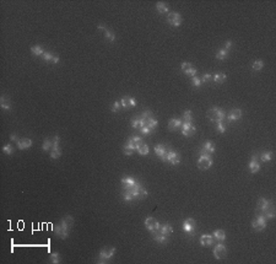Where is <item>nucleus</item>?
<instances>
[{
  "label": "nucleus",
  "instance_id": "nucleus-49",
  "mask_svg": "<svg viewBox=\"0 0 276 264\" xmlns=\"http://www.w3.org/2000/svg\"><path fill=\"white\" fill-rule=\"evenodd\" d=\"M120 107H122L120 102H119V101H116V102L112 104V108H111V109H112V112H114V113H116V112H118V111L120 109Z\"/></svg>",
  "mask_w": 276,
  "mask_h": 264
},
{
  "label": "nucleus",
  "instance_id": "nucleus-51",
  "mask_svg": "<svg viewBox=\"0 0 276 264\" xmlns=\"http://www.w3.org/2000/svg\"><path fill=\"white\" fill-rule=\"evenodd\" d=\"M231 47H232V42H231V41H227V42L225 43V48H223V49H226V50L228 52V50L231 49Z\"/></svg>",
  "mask_w": 276,
  "mask_h": 264
},
{
  "label": "nucleus",
  "instance_id": "nucleus-44",
  "mask_svg": "<svg viewBox=\"0 0 276 264\" xmlns=\"http://www.w3.org/2000/svg\"><path fill=\"white\" fill-rule=\"evenodd\" d=\"M3 152H5L6 155H13L14 154V147L11 144H6L5 146L3 147Z\"/></svg>",
  "mask_w": 276,
  "mask_h": 264
},
{
  "label": "nucleus",
  "instance_id": "nucleus-40",
  "mask_svg": "<svg viewBox=\"0 0 276 264\" xmlns=\"http://www.w3.org/2000/svg\"><path fill=\"white\" fill-rule=\"evenodd\" d=\"M122 195H123V198H124L125 202H133V200H135L134 195H133L131 192H129V191H123Z\"/></svg>",
  "mask_w": 276,
  "mask_h": 264
},
{
  "label": "nucleus",
  "instance_id": "nucleus-27",
  "mask_svg": "<svg viewBox=\"0 0 276 264\" xmlns=\"http://www.w3.org/2000/svg\"><path fill=\"white\" fill-rule=\"evenodd\" d=\"M136 181L131 177H124L122 178V184H123V189H128L129 187H131Z\"/></svg>",
  "mask_w": 276,
  "mask_h": 264
},
{
  "label": "nucleus",
  "instance_id": "nucleus-11",
  "mask_svg": "<svg viewBox=\"0 0 276 264\" xmlns=\"http://www.w3.org/2000/svg\"><path fill=\"white\" fill-rule=\"evenodd\" d=\"M167 21H168L169 25H172V26H174V27H178V26L182 25V16H180V14H178V13H168V15H167Z\"/></svg>",
  "mask_w": 276,
  "mask_h": 264
},
{
  "label": "nucleus",
  "instance_id": "nucleus-30",
  "mask_svg": "<svg viewBox=\"0 0 276 264\" xmlns=\"http://www.w3.org/2000/svg\"><path fill=\"white\" fill-rule=\"evenodd\" d=\"M226 80V75L223 73H216L212 76V81H215L216 84H222Z\"/></svg>",
  "mask_w": 276,
  "mask_h": 264
},
{
  "label": "nucleus",
  "instance_id": "nucleus-46",
  "mask_svg": "<svg viewBox=\"0 0 276 264\" xmlns=\"http://www.w3.org/2000/svg\"><path fill=\"white\" fill-rule=\"evenodd\" d=\"M191 82H193V86H194V87H200L201 84H203L199 76H194V77H191Z\"/></svg>",
  "mask_w": 276,
  "mask_h": 264
},
{
  "label": "nucleus",
  "instance_id": "nucleus-32",
  "mask_svg": "<svg viewBox=\"0 0 276 264\" xmlns=\"http://www.w3.org/2000/svg\"><path fill=\"white\" fill-rule=\"evenodd\" d=\"M260 160L263 162H270L273 160V152L271 151H264V152H262Z\"/></svg>",
  "mask_w": 276,
  "mask_h": 264
},
{
  "label": "nucleus",
  "instance_id": "nucleus-54",
  "mask_svg": "<svg viewBox=\"0 0 276 264\" xmlns=\"http://www.w3.org/2000/svg\"><path fill=\"white\" fill-rule=\"evenodd\" d=\"M97 29H101V31H103V32H104V31L107 29V27H106L104 25H102V24H100V25L97 26Z\"/></svg>",
  "mask_w": 276,
  "mask_h": 264
},
{
  "label": "nucleus",
  "instance_id": "nucleus-39",
  "mask_svg": "<svg viewBox=\"0 0 276 264\" xmlns=\"http://www.w3.org/2000/svg\"><path fill=\"white\" fill-rule=\"evenodd\" d=\"M146 127H148L151 130H155V128L157 127V120L155 119V118H150L147 122H146Z\"/></svg>",
  "mask_w": 276,
  "mask_h": 264
},
{
  "label": "nucleus",
  "instance_id": "nucleus-22",
  "mask_svg": "<svg viewBox=\"0 0 276 264\" xmlns=\"http://www.w3.org/2000/svg\"><path fill=\"white\" fill-rule=\"evenodd\" d=\"M182 124H183V122H182L180 119H178V118H172V119L168 122V129H171V130H177V129H179V128L182 127Z\"/></svg>",
  "mask_w": 276,
  "mask_h": 264
},
{
  "label": "nucleus",
  "instance_id": "nucleus-17",
  "mask_svg": "<svg viewBox=\"0 0 276 264\" xmlns=\"http://www.w3.org/2000/svg\"><path fill=\"white\" fill-rule=\"evenodd\" d=\"M241 117H242V109H239V108H233L232 111L228 113L227 119H228L230 122H234V120L241 119Z\"/></svg>",
  "mask_w": 276,
  "mask_h": 264
},
{
  "label": "nucleus",
  "instance_id": "nucleus-33",
  "mask_svg": "<svg viewBox=\"0 0 276 264\" xmlns=\"http://www.w3.org/2000/svg\"><path fill=\"white\" fill-rule=\"evenodd\" d=\"M138 150V152L141 155V156H145V155H147L148 152H150V149H148V146L146 145V144H141V145H139V147L136 149Z\"/></svg>",
  "mask_w": 276,
  "mask_h": 264
},
{
  "label": "nucleus",
  "instance_id": "nucleus-34",
  "mask_svg": "<svg viewBox=\"0 0 276 264\" xmlns=\"http://www.w3.org/2000/svg\"><path fill=\"white\" fill-rule=\"evenodd\" d=\"M166 151H167V147L164 146V145H162V144H161V145H156V146H155V154H156L159 157H161V156H162V155H163Z\"/></svg>",
  "mask_w": 276,
  "mask_h": 264
},
{
  "label": "nucleus",
  "instance_id": "nucleus-20",
  "mask_svg": "<svg viewBox=\"0 0 276 264\" xmlns=\"http://www.w3.org/2000/svg\"><path fill=\"white\" fill-rule=\"evenodd\" d=\"M42 59H43L44 61L53 63V64H57V63H59V57L54 55V54H53V53H50V52H44L43 55H42Z\"/></svg>",
  "mask_w": 276,
  "mask_h": 264
},
{
  "label": "nucleus",
  "instance_id": "nucleus-26",
  "mask_svg": "<svg viewBox=\"0 0 276 264\" xmlns=\"http://www.w3.org/2000/svg\"><path fill=\"white\" fill-rule=\"evenodd\" d=\"M0 106H1V108L5 109V111H10V109L13 108L11 102H10L5 96H1V97H0Z\"/></svg>",
  "mask_w": 276,
  "mask_h": 264
},
{
  "label": "nucleus",
  "instance_id": "nucleus-23",
  "mask_svg": "<svg viewBox=\"0 0 276 264\" xmlns=\"http://www.w3.org/2000/svg\"><path fill=\"white\" fill-rule=\"evenodd\" d=\"M159 231H160L161 234H163L164 236H171L172 235V232H173V227H172V225H169V224H163V225H161L160 229H159Z\"/></svg>",
  "mask_w": 276,
  "mask_h": 264
},
{
  "label": "nucleus",
  "instance_id": "nucleus-13",
  "mask_svg": "<svg viewBox=\"0 0 276 264\" xmlns=\"http://www.w3.org/2000/svg\"><path fill=\"white\" fill-rule=\"evenodd\" d=\"M215 152V146L211 141H205L204 145L200 149V155H209L211 156L212 154Z\"/></svg>",
  "mask_w": 276,
  "mask_h": 264
},
{
  "label": "nucleus",
  "instance_id": "nucleus-12",
  "mask_svg": "<svg viewBox=\"0 0 276 264\" xmlns=\"http://www.w3.org/2000/svg\"><path fill=\"white\" fill-rule=\"evenodd\" d=\"M249 170H250L252 173H257L260 170V163L258 162V155L257 154L252 155V159H250V162H249Z\"/></svg>",
  "mask_w": 276,
  "mask_h": 264
},
{
  "label": "nucleus",
  "instance_id": "nucleus-8",
  "mask_svg": "<svg viewBox=\"0 0 276 264\" xmlns=\"http://www.w3.org/2000/svg\"><path fill=\"white\" fill-rule=\"evenodd\" d=\"M59 136L58 135H55L53 139H52V141H53V146L50 149V157L52 159H59L60 156H61V149L59 147Z\"/></svg>",
  "mask_w": 276,
  "mask_h": 264
},
{
  "label": "nucleus",
  "instance_id": "nucleus-29",
  "mask_svg": "<svg viewBox=\"0 0 276 264\" xmlns=\"http://www.w3.org/2000/svg\"><path fill=\"white\" fill-rule=\"evenodd\" d=\"M156 9H157V11L161 13V14H168V13H169L168 6H167L164 3H162V1H160V3L156 4Z\"/></svg>",
  "mask_w": 276,
  "mask_h": 264
},
{
  "label": "nucleus",
  "instance_id": "nucleus-31",
  "mask_svg": "<svg viewBox=\"0 0 276 264\" xmlns=\"http://www.w3.org/2000/svg\"><path fill=\"white\" fill-rule=\"evenodd\" d=\"M180 120L183 122V123H191V120H193V114H191V111H185L184 113H183V116L180 118Z\"/></svg>",
  "mask_w": 276,
  "mask_h": 264
},
{
  "label": "nucleus",
  "instance_id": "nucleus-36",
  "mask_svg": "<svg viewBox=\"0 0 276 264\" xmlns=\"http://www.w3.org/2000/svg\"><path fill=\"white\" fill-rule=\"evenodd\" d=\"M104 37H106V40L109 41L111 43L114 42V40H116V36H114L113 31H111V29H108L104 31Z\"/></svg>",
  "mask_w": 276,
  "mask_h": 264
},
{
  "label": "nucleus",
  "instance_id": "nucleus-43",
  "mask_svg": "<svg viewBox=\"0 0 276 264\" xmlns=\"http://www.w3.org/2000/svg\"><path fill=\"white\" fill-rule=\"evenodd\" d=\"M226 127H227V124H226V120H223V122H220V123H216V129H217L218 133H225L226 130Z\"/></svg>",
  "mask_w": 276,
  "mask_h": 264
},
{
  "label": "nucleus",
  "instance_id": "nucleus-42",
  "mask_svg": "<svg viewBox=\"0 0 276 264\" xmlns=\"http://www.w3.org/2000/svg\"><path fill=\"white\" fill-rule=\"evenodd\" d=\"M52 146H53V141H52V139H45V140L43 141V146H42V149H43L44 151H50Z\"/></svg>",
  "mask_w": 276,
  "mask_h": 264
},
{
  "label": "nucleus",
  "instance_id": "nucleus-19",
  "mask_svg": "<svg viewBox=\"0 0 276 264\" xmlns=\"http://www.w3.org/2000/svg\"><path fill=\"white\" fill-rule=\"evenodd\" d=\"M131 194L134 195V198H135V199H139V200H143V199H145L146 197L148 195V192L146 191L145 188H144V187L141 186V187H140V188H139L138 191L133 192Z\"/></svg>",
  "mask_w": 276,
  "mask_h": 264
},
{
  "label": "nucleus",
  "instance_id": "nucleus-38",
  "mask_svg": "<svg viewBox=\"0 0 276 264\" xmlns=\"http://www.w3.org/2000/svg\"><path fill=\"white\" fill-rule=\"evenodd\" d=\"M120 104L123 108H130V97L129 96H124L120 100Z\"/></svg>",
  "mask_w": 276,
  "mask_h": 264
},
{
  "label": "nucleus",
  "instance_id": "nucleus-15",
  "mask_svg": "<svg viewBox=\"0 0 276 264\" xmlns=\"http://www.w3.org/2000/svg\"><path fill=\"white\" fill-rule=\"evenodd\" d=\"M182 71L184 74H187L188 76H190V77H194V76H196V69L190 64V63H182Z\"/></svg>",
  "mask_w": 276,
  "mask_h": 264
},
{
  "label": "nucleus",
  "instance_id": "nucleus-18",
  "mask_svg": "<svg viewBox=\"0 0 276 264\" xmlns=\"http://www.w3.org/2000/svg\"><path fill=\"white\" fill-rule=\"evenodd\" d=\"M214 242H215V240H214L212 235L205 234V235H201V237H200V245L204 246V247H209V246H211Z\"/></svg>",
  "mask_w": 276,
  "mask_h": 264
},
{
  "label": "nucleus",
  "instance_id": "nucleus-28",
  "mask_svg": "<svg viewBox=\"0 0 276 264\" xmlns=\"http://www.w3.org/2000/svg\"><path fill=\"white\" fill-rule=\"evenodd\" d=\"M31 53L33 55H36V57H42L44 50L41 45H33V47H31Z\"/></svg>",
  "mask_w": 276,
  "mask_h": 264
},
{
  "label": "nucleus",
  "instance_id": "nucleus-2",
  "mask_svg": "<svg viewBox=\"0 0 276 264\" xmlns=\"http://www.w3.org/2000/svg\"><path fill=\"white\" fill-rule=\"evenodd\" d=\"M257 210H258V214L264 215L266 220L274 219L276 215L275 206L273 204V202H271V200H268V199H265V198H260V199L258 200Z\"/></svg>",
  "mask_w": 276,
  "mask_h": 264
},
{
  "label": "nucleus",
  "instance_id": "nucleus-45",
  "mask_svg": "<svg viewBox=\"0 0 276 264\" xmlns=\"http://www.w3.org/2000/svg\"><path fill=\"white\" fill-rule=\"evenodd\" d=\"M130 124L134 129H138V130H139V129H140V119H139V117L133 118L131 122H130Z\"/></svg>",
  "mask_w": 276,
  "mask_h": 264
},
{
  "label": "nucleus",
  "instance_id": "nucleus-24",
  "mask_svg": "<svg viewBox=\"0 0 276 264\" xmlns=\"http://www.w3.org/2000/svg\"><path fill=\"white\" fill-rule=\"evenodd\" d=\"M151 234H152L154 240H155L156 242H159V243H166L167 240H168V237L164 236L163 234H161L159 230H157V231H154V232H151Z\"/></svg>",
  "mask_w": 276,
  "mask_h": 264
},
{
  "label": "nucleus",
  "instance_id": "nucleus-10",
  "mask_svg": "<svg viewBox=\"0 0 276 264\" xmlns=\"http://www.w3.org/2000/svg\"><path fill=\"white\" fill-rule=\"evenodd\" d=\"M160 226H161L160 222L156 220L155 218H152V216H148V218L145 219V227H146V230H148L150 232L157 231V230L160 229Z\"/></svg>",
  "mask_w": 276,
  "mask_h": 264
},
{
  "label": "nucleus",
  "instance_id": "nucleus-14",
  "mask_svg": "<svg viewBox=\"0 0 276 264\" xmlns=\"http://www.w3.org/2000/svg\"><path fill=\"white\" fill-rule=\"evenodd\" d=\"M180 129H182V134L184 136H188V138L189 136H193L195 134V127L191 123H183Z\"/></svg>",
  "mask_w": 276,
  "mask_h": 264
},
{
  "label": "nucleus",
  "instance_id": "nucleus-41",
  "mask_svg": "<svg viewBox=\"0 0 276 264\" xmlns=\"http://www.w3.org/2000/svg\"><path fill=\"white\" fill-rule=\"evenodd\" d=\"M263 66H264V61H263V60H255V61L252 64V68H253V70H255V71L262 70Z\"/></svg>",
  "mask_w": 276,
  "mask_h": 264
},
{
  "label": "nucleus",
  "instance_id": "nucleus-5",
  "mask_svg": "<svg viewBox=\"0 0 276 264\" xmlns=\"http://www.w3.org/2000/svg\"><path fill=\"white\" fill-rule=\"evenodd\" d=\"M182 227H183V231L189 236V237H193V236L195 235V230H196V222L194 219H191V218H188V219H185V220L183 221V225H182Z\"/></svg>",
  "mask_w": 276,
  "mask_h": 264
},
{
  "label": "nucleus",
  "instance_id": "nucleus-9",
  "mask_svg": "<svg viewBox=\"0 0 276 264\" xmlns=\"http://www.w3.org/2000/svg\"><path fill=\"white\" fill-rule=\"evenodd\" d=\"M214 257L216 259H223L227 257V248L222 242H218L214 248Z\"/></svg>",
  "mask_w": 276,
  "mask_h": 264
},
{
  "label": "nucleus",
  "instance_id": "nucleus-3",
  "mask_svg": "<svg viewBox=\"0 0 276 264\" xmlns=\"http://www.w3.org/2000/svg\"><path fill=\"white\" fill-rule=\"evenodd\" d=\"M207 117L210 118L212 122H215V123H220V122L226 120L227 114H226V112H225L223 109L217 108V107H214V108H211V109L207 111Z\"/></svg>",
  "mask_w": 276,
  "mask_h": 264
},
{
  "label": "nucleus",
  "instance_id": "nucleus-1",
  "mask_svg": "<svg viewBox=\"0 0 276 264\" xmlns=\"http://www.w3.org/2000/svg\"><path fill=\"white\" fill-rule=\"evenodd\" d=\"M74 225V218L70 215H66L65 218H63L58 225L54 226V234L60 237L61 240H65L68 238L69 232H70V229Z\"/></svg>",
  "mask_w": 276,
  "mask_h": 264
},
{
  "label": "nucleus",
  "instance_id": "nucleus-25",
  "mask_svg": "<svg viewBox=\"0 0 276 264\" xmlns=\"http://www.w3.org/2000/svg\"><path fill=\"white\" fill-rule=\"evenodd\" d=\"M212 237H214V240H215V241L223 242V241H225V238H226V234H225V231H223V230H216V231H214Z\"/></svg>",
  "mask_w": 276,
  "mask_h": 264
},
{
  "label": "nucleus",
  "instance_id": "nucleus-52",
  "mask_svg": "<svg viewBox=\"0 0 276 264\" xmlns=\"http://www.w3.org/2000/svg\"><path fill=\"white\" fill-rule=\"evenodd\" d=\"M10 140H11V141H14V143H17L20 139L17 138V135H16V134H11V135H10Z\"/></svg>",
  "mask_w": 276,
  "mask_h": 264
},
{
  "label": "nucleus",
  "instance_id": "nucleus-48",
  "mask_svg": "<svg viewBox=\"0 0 276 264\" xmlns=\"http://www.w3.org/2000/svg\"><path fill=\"white\" fill-rule=\"evenodd\" d=\"M123 152H124V155H127V156H130V155H133V152H134V150L131 149V147H129L127 144L124 145V147H123Z\"/></svg>",
  "mask_w": 276,
  "mask_h": 264
},
{
  "label": "nucleus",
  "instance_id": "nucleus-35",
  "mask_svg": "<svg viewBox=\"0 0 276 264\" xmlns=\"http://www.w3.org/2000/svg\"><path fill=\"white\" fill-rule=\"evenodd\" d=\"M49 262L53 264L60 263V256H59V253H57V252L50 253V254H49Z\"/></svg>",
  "mask_w": 276,
  "mask_h": 264
},
{
  "label": "nucleus",
  "instance_id": "nucleus-4",
  "mask_svg": "<svg viewBox=\"0 0 276 264\" xmlns=\"http://www.w3.org/2000/svg\"><path fill=\"white\" fill-rule=\"evenodd\" d=\"M114 254H116V247H104L103 250H101L96 262L97 263H107V261H109Z\"/></svg>",
  "mask_w": 276,
  "mask_h": 264
},
{
  "label": "nucleus",
  "instance_id": "nucleus-37",
  "mask_svg": "<svg viewBox=\"0 0 276 264\" xmlns=\"http://www.w3.org/2000/svg\"><path fill=\"white\" fill-rule=\"evenodd\" d=\"M227 57H228V52L226 50V49H220L217 53H216V58L218 59V60H225V59H227Z\"/></svg>",
  "mask_w": 276,
  "mask_h": 264
},
{
  "label": "nucleus",
  "instance_id": "nucleus-53",
  "mask_svg": "<svg viewBox=\"0 0 276 264\" xmlns=\"http://www.w3.org/2000/svg\"><path fill=\"white\" fill-rule=\"evenodd\" d=\"M136 106V100L134 97H130V107H135Z\"/></svg>",
  "mask_w": 276,
  "mask_h": 264
},
{
  "label": "nucleus",
  "instance_id": "nucleus-47",
  "mask_svg": "<svg viewBox=\"0 0 276 264\" xmlns=\"http://www.w3.org/2000/svg\"><path fill=\"white\" fill-rule=\"evenodd\" d=\"M200 80H201V82H210V81H212V75L211 74H204L203 76L200 77Z\"/></svg>",
  "mask_w": 276,
  "mask_h": 264
},
{
  "label": "nucleus",
  "instance_id": "nucleus-50",
  "mask_svg": "<svg viewBox=\"0 0 276 264\" xmlns=\"http://www.w3.org/2000/svg\"><path fill=\"white\" fill-rule=\"evenodd\" d=\"M154 132V130H151V129H150V128H148V127H141V128H140V133H141V134H144V135H150V134H151V133Z\"/></svg>",
  "mask_w": 276,
  "mask_h": 264
},
{
  "label": "nucleus",
  "instance_id": "nucleus-6",
  "mask_svg": "<svg viewBox=\"0 0 276 264\" xmlns=\"http://www.w3.org/2000/svg\"><path fill=\"white\" fill-rule=\"evenodd\" d=\"M266 224H268V220L265 219V216L262 214H258L257 218L252 221V227L255 231H262L266 227Z\"/></svg>",
  "mask_w": 276,
  "mask_h": 264
},
{
  "label": "nucleus",
  "instance_id": "nucleus-21",
  "mask_svg": "<svg viewBox=\"0 0 276 264\" xmlns=\"http://www.w3.org/2000/svg\"><path fill=\"white\" fill-rule=\"evenodd\" d=\"M32 144H33V143H32L31 139L23 138V139H20V140L17 141V147H18L20 150H26V149L32 146Z\"/></svg>",
  "mask_w": 276,
  "mask_h": 264
},
{
  "label": "nucleus",
  "instance_id": "nucleus-7",
  "mask_svg": "<svg viewBox=\"0 0 276 264\" xmlns=\"http://www.w3.org/2000/svg\"><path fill=\"white\" fill-rule=\"evenodd\" d=\"M212 166V159H211V156H209V155H200V157H199V160H198V167L200 168V170H209L210 167Z\"/></svg>",
  "mask_w": 276,
  "mask_h": 264
},
{
  "label": "nucleus",
  "instance_id": "nucleus-16",
  "mask_svg": "<svg viewBox=\"0 0 276 264\" xmlns=\"http://www.w3.org/2000/svg\"><path fill=\"white\" fill-rule=\"evenodd\" d=\"M168 162L171 163V165H179L180 163V156H179V154L174 151V150H171L169 149V154H168Z\"/></svg>",
  "mask_w": 276,
  "mask_h": 264
}]
</instances>
